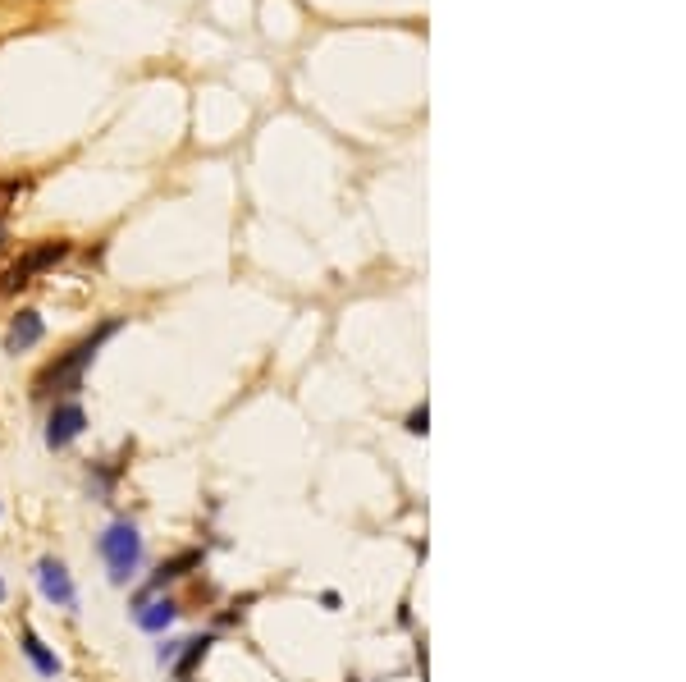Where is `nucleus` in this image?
Instances as JSON below:
<instances>
[{
    "mask_svg": "<svg viewBox=\"0 0 686 682\" xmlns=\"http://www.w3.org/2000/svg\"><path fill=\"white\" fill-rule=\"evenodd\" d=\"M101 559H106L110 568V582H129L133 573H138L142 563V536L133 522H115V527H106V536H101Z\"/></svg>",
    "mask_w": 686,
    "mask_h": 682,
    "instance_id": "f03ea898",
    "label": "nucleus"
},
{
    "mask_svg": "<svg viewBox=\"0 0 686 682\" xmlns=\"http://www.w3.org/2000/svg\"><path fill=\"white\" fill-rule=\"evenodd\" d=\"M0 605H5V577H0Z\"/></svg>",
    "mask_w": 686,
    "mask_h": 682,
    "instance_id": "f8f14e48",
    "label": "nucleus"
},
{
    "mask_svg": "<svg viewBox=\"0 0 686 682\" xmlns=\"http://www.w3.org/2000/svg\"><path fill=\"white\" fill-rule=\"evenodd\" d=\"M115 330H119V321H106V325H101V330H97V335H92V339H83V344H78V348H74V353H69L65 362H55V367L46 371L42 380H37V394H55V390H78V380H83V367H87V362H92V358H97V348L106 344V339L115 335Z\"/></svg>",
    "mask_w": 686,
    "mask_h": 682,
    "instance_id": "f257e3e1",
    "label": "nucleus"
},
{
    "mask_svg": "<svg viewBox=\"0 0 686 682\" xmlns=\"http://www.w3.org/2000/svg\"><path fill=\"white\" fill-rule=\"evenodd\" d=\"M65 257V243H42V248H33L28 252V257L19 261V266H14L10 275H5V284H28V275H37V271H46V266H55V261Z\"/></svg>",
    "mask_w": 686,
    "mask_h": 682,
    "instance_id": "39448f33",
    "label": "nucleus"
},
{
    "mask_svg": "<svg viewBox=\"0 0 686 682\" xmlns=\"http://www.w3.org/2000/svg\"><path fill=\"white\" fill-rule=\"evenodd\" d=\"M23 655L33 660V669L42 673V678H55V673H60V660H55L51 650L42 646V637H37L33 628H23Z\"/></svg>",
    "mask_w": 686,
    "mask_h": 682,
    "instance_id": "6e6552de",
    "label": "nucleus"
},
{
    "mask_svg": "<svg viewBox=\"0 0 686 682\" xmlns=\"http://www.w3.org/2000/svg\"><path fill=\"white\" fill-rule=\"evenodd\" d=\"M0 243H5V225H0Z\"/></svg>",
    "mask_w": 686,
    "mask_h": 682,
    "instance_id": "ddd939ff",
    "label": "nucleus"
},
{
    "mask_svg": "<svg viewBox=\"0 0 686 682\" xmlns=\"http://www.w3.org/2000/svg\"><path fill=\"white\" fill-rule=\"evenodd\" d=\"M87 426V412L78 408V403H55L51 422H46V444L51 449H65V444H74L78 435H83Z\"/></svg>",
    "mask_w": 686,
    "mask_h": 682,
    "instance_id": "20e7f679",
    "label": "nucleus"
},
{
    "mask_svg": "<svg viewBox=\"0 0 686 682\" xmlns=\"http://www.w3.org/2000/svg\"><path fill=\"white\" fill-rule=\"evenodd\" d=\"M179 650H183V641H165V646L156 650V660H161V664H179Z\"/></svg>",
    "mask_w": 686,
    "mask_h": 682,
    "instance_id": "9d476101",
    "label": "nucleus"
},
{
    "mask_svg": "<svg viewBox=\"0 0 686 682\" xmlns=\"http://www.w3.org/2000/svg\"><path fill=\"white\" fill-rule=\"evenodd\" d=\"M426 422H430V412H426V403H421V408L408 417V431L412 435H426Z\"/></svg>",
    "mask_w": 686,
    "mask_h": 682,
    "instance_id": "9b49d317",
    "label": "nucleus"
},
{
    "mask_svg": "<svg viewBox=\"0 0 686 682\" xmlns=\"http://www.w3.org/2000/svg\"><path fill=\"white\" fill-rule=\"evenodd\" d=\"M37 586H42V596L60 609H74L78 605V591H74V577L60 559H42L37 563Z\"/></svg>",
    "mask_w": 686,
    "mask_h": 682,
    "instance_id": "7ed1b4c3",
    "label": "nucleus"
},
{
    "mask_svg": "<svg viewBox=\"0 0 686 682\" xmlns=\"http://www.w3.org/2000/svg\"><path fill=\"white\" fill-rule=\"evenodd\" d=\"M33 344H42V316L19 312L14 325L5 330V348H10V353H23V348H33Z\"/></svg>",
    "mask_w": 686,
    "mask_h": 682,
    "instance_id": "423d86ee",
    "label": "nucleus"
},
{
    "mask_svg": "<svg viewBox=\"0 0 686 682\" xmlns=\"http://www.w3.org/2000/svg\"><path fill=\"white\" fill-rule=\"evenodd\" d=\"M197 563H202V554H197V550L179 554V559L161 563V573H156V582H151V586H165V582H170V577H183V573H188V568H197Z\"/></svg>",
    "mask_w": 686,
    "mask_h": 682,
    "instance_id": "1a4fd4ad",
    "label": "nucleus"
},
{
    "mask_svg": "<svg viewBox=\"0 0 686 682\" xmlns=\"http://www.w3.org/2000/svg\"><path fill=\"white\" fill-rule=\"evenodd\" d=\"M179 618V605L174 600H147V605L138 609V628L142 632H165Z\"/></svg>",
    "mask_w": 686,
    "mask_h": 682,
    "instance_id": "0eeeda50",
    "label": "nucleus"
}]
</instances>
